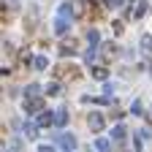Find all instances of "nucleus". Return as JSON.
Masks as SVG:
<instances>
[{
	"mask_svg": "<svg viewBox=\"0 0 152 152\" xmlns=\"http://www.w3.org/2000/svg\"><path fill=\"white\" fill-rule=\"evenodd\" d=\"M87 122H90V128H92L95 133H98V130H103V117H101L98 111H92L90 117H87Z\"/></svg>",
	"mask_w": 152,
	"mask_h": 152,
	"instance_id": "obj_1",
	"label": "nucleus"
},
{
	"mask_svg": "<svg viewBox=\"0 0 152 152\" xmlns=\"http://www.w3.org/2000/svg\"><path fill=\"white\" fill-rule=\"evenodd\" d=\"M57 139H60V144H63L68 152H71V149H76V136H71V133H60Z\"/></svg>",
	"mask_w": 152,
	"mask_h": 152,
	"instance_id": "obj_2",
	"label": "nucleus"
},
{
	"mask_svg": "<svg viewBox=\"0 0 152 152\" xmlns=\"http://www.w3.org/2000/svg\"><path fill=\"white\" fill-rule=\"evenodd\" d=\"M65 122H68V111H65V109H60V111L54 114V125H57V128H63Z\"/></svg>",
	"mask_w": 152,
	"mask_h": 152,
	"instance_id": "obj_3",
	"label": "nucleus"
},
{
	"mask_svg": "<svg viewBox=\"0 0 152 152\" xmlns=\"http://www.w3.org/2000/svg\"><path fill=\"white\" fill-rule=\"evenodd\" d=\"M52 122H54V117H52V114H49V111H44V114H41V117H38V125H41V128H49Z\"/></svg>",
	"mask_w": 152,
	"mask_h": 152,
	"instance_id": "obj_4",
	"label": "nucleus"
},
{
	"mask_svg": "<svg viewBox=\"0 0 152 152\" xmlns=\"http://www.w3.org/2000/svg\"><path fill=\"white\" fill-rule=\"evenodd\" d=\"M95 149H98V152H109L111 149V141L109 139H98V141H95Z\"/></svg>",
	"mask_w": 152,
	"mask_h": 152,
	"instance_id": "obj_5",
	"label": "nucleus"
},
{
	"mask_svg": "<svg viewBox=\"0 0 152 152\" xmlns=\"http://www.w3.org/2000/svg\"><path fill=\"white\" fill-rule=\"evenodd\" d=\"M49 65V60H46V57H41V54H38V57H33V68H38V71H44Z\"/></svg>",
	"mask_w": 152,
	"mask_h": 152,
	"instance_id": "obj_6",
	"label": "nucleus"
},
{
	"mask_svg": "<svg viewBox=\"0 0 152 152\" xmlns=\"http://www.w3.org/2000/svg\"><path fill=\"white\" fill-rule=\"evenodd\" d=\"M65 30H68V22H65L63 16H57V25H54V33H57V35H63Z\"/></svg>",
	"mask_w": 152,
	"mask_h": 152,
	"instance_id": "obj_7",
	"label": "nucleus"
},
{
	"mask_svg": "<svg viewBox=\"0 0 152 152\" xmlns=\"http://www.w3.org/2000/svg\"><path fill=\"white\" fill-rule=\"evenodd\" d=\"M141 52H144V54H149V52H152V38H149V35H144V38H141Z\"/></svg>",
	"mask_w": 152,
	"mask_h": 152,
	"instance_id": "obj_8",
	"label": "nucleus"
},
{
	"mask_svg": "<svg viewBox=\"0 0 152 152\" xmlns=\"http://www.w3.org/2000/svg\"><path fill=\"white\" fill-rule=\"evenodd\" d=\"M38 92H41V87H38V84H27V90H25V95H27V98H35Z\"/></svg>",
	"mask_w": 152,
	"mask_h": 152,
	"instance_id": "obj_9",
	"label": "nucleus"
},
{
	"mask_svg": "<svg viewBox=\"0 0 152 152\" xmlns=\"http://www.w3.org/2000/svg\"><path fill=\"white\" fill-rule=\"evenodd\" d=\"M87 41H90V46H92V49L98 46V30H90V33H87Z\"/></svg>",
	"mask_w": 152,
	"mask_h": 152,
	"instance_id": "obj_10",
	"label": "nucleus"
},
{
	"mask_svg": "<svg viewBox=\"0 0 152 152\" xmlns=\"http://www.w3.org/2000/svg\"><path fill=\"white\" fill-rule=\"evenodd\" d=\"M111 136L117 139V141H122V139H125V128H122V125H117V128L111 130Z\"/></svg>",
	"mask_w": 152,
	"mask_h": 152,
	"instance_id": "obj_11",
	"label": "nucleus"
},
{
	"mask_svg": "<svg viewBox=\"0 0 152 152\" xmlns=\"http://www.w3.org/2000/svg\"><path fill=\"white\" fill-rule=\"evenodd\" d=\"M38 109H41V101H30V103H27V111H30V114H35Z\"/></svg>",
	"mask_w": 152,
	"mask_h": 152,
	"instance_id": "obj_12",
	"label": "nucleus"
},
{
	"mask_svg": "<svg viewBox=\"0 0 152 152\" xmlns=\"http://www.w3.org/2000/svg\"><path fill=\"white\" fill-rule=\"evenodd\" d=\"M109 71L106 68H92V76H95V79H103V76H106Z\"/></svg>",
	"mask_w": 152,
	"mask_h": 152,
	"instance_id": "obj_13",
	"label": "nucleus"
},
{
	"mask_svg": "<svg viewBox=\"0 0 152 152\" xmlns=\"http://www.w3.org/2000/svg\"><path fill=\"white\" fill-rule=\"evenodd\" d=\"M144 11H147V3H139V8H136V19H141Z\"/></svg>",
	"mask_w": 152,
	"mask_h": 152,
	"instance_id": "obj_14",
	"label": "nucleus"
},
{
	"mask_svg": "<svg viewBox=\"0 0 152 152\" xmlns=\"http://www.w3.org/2000/svg\"><path fill=\"white\" fill-rule=\"evenodd\" d=\"M46 92H49V95H57V92H60V84H49Z\"/></svg>",
	"mask_w": 152,
	"mask_h": 152,
	"instance_id": "obj_15",
	"label": "nucleus"
},
{
	"mask_svg": "<svg viewBox=\"0 0 152 152\" xmlns=\"http://www.w3.org/2000/svg\"><path fill=\"white\" fill-rule=\"evenodd\" d=\"M38 152H54V147H52V144H41V147H38Z\"/></svg>",
	"mask_w": 152,
	"mask_h": 152,
	"instance_id": "obj_16",
	"label": "nucleus"
},
{
	"mask_svg": "<svg viewBox=\"0 0 152 152\" xmlns=\"http://www.w3.org/2000/svg\"><path fill=\"white\" fill-rule=\"evenodd\" d=\"M130 111H133V114H139V111H141V103H139V101H133V106H130Z\"/></svg>",
	"mask_w": 152,
	"mask_h": 152,
	"instance_id": "obj_17",
	"label": "nucleus"
},
{
	"mask_svg": "<svg viewBox=\"0 0 152 152\" xmlns=\"http://www.w3.org/2000/svg\"><path fill=\"white\" fill-rule=\"evenodd\" d=\"M106 6H109V8H117V6H120V0H106Z\"/></svg>",
	"mask_w": 152,
	"mask_h": 152,
	"instance_id": "obj_18",
	"label": "nucleus"
},
{
	"mask_svg": "<svg viewBox=\"0 0 152 152\" xmlns=\"http://www.w3.org/2000/svg\"><path fill=\"white\" fill-rule=\"evenodd\" d=\"M8 152H19V141H14V144L8 147Z\"/></svg>",
	"mask_w": 152,
	"mask_h": 152,
	"instance_id": "obj_19",
	"label": "nucleus"
}]
</instances>
